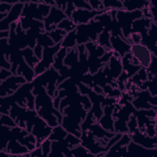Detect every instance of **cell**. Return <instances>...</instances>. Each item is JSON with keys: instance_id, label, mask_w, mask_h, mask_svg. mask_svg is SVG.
Masks as SVG:
<instances>
[{"instance_id": "obj_1", "label": "cell", "mask_w": 157, "mask_h": 157, "mask_svg": "<svg viewBox=\"0 0 157 157\" xmlns=\"http://www.w3.org/2000/svg\"><path fill=\"white\" fill-rule=\"evenodd\" d=\"M32 92L34 95V110L50 127L61 124L63 114L54 106L53 98L47 92L46 88L40 85H33Z\"/></svg>"}, {"instance_id": "obj_2", "label": "cell", "mask_w": 157, "mask_h": 157, "mask_svg": "<svg viewBox=\"0 0 157 157\" xmlns=\"http://www.w3.org/2000/svg\"><path fill=\"white\" fill-rule=\"evenodd\" d=\"M32 82H26L21 85L12 94L1 97L0 112L2 114H9L11 106L17 104L21 107L34 109V95Z\"/></svg>"}, {"instance_id": "obj_3", "label": "cell", "mask_w": 157, "mask_h": 157, "mask_svg": "<svg viewBox=\"0 0 157 157\" xmlns=\"http://www.w3.org/2000/svg\"><path fill=\"white\" fill-rule=\"evenodd\" d=\"M104 30L101 23L93 19L87 24L77 25L76 39L77 45H85L88 42H96L98 36Z\"/></svg>"}, {"instance_id": "obj_4", "label": "cell", "mask_w": 157, "mask_h": 157, "mask_svg": "<svg viewBox=\"0 0 157 157\" xmlns=\"http://www.w3.org/2000/svg\"><path fill=\"white\" fill-rule=\"evenodd\" d=\"M144 17L142 10L126 11L123 9L118 10L116 13V20L121 28L124 39H128L132 33V24L136 20Z\"/></svg>"}, {"instance_id": "obj_5", "label": "cell", "mask_w": 157, "mask_h": 157, "mask_svg": "<svg viewBox=\"0 0 157 157\" xmlns=\"http://www.w3.org/2000/svg\"><path fill=\"white\" fill-rule=\"evenodd\" d=\"M25 3L21 17H26L43 21L48 15L51 6L41 1H20Z\"/></svg>"}, {"instance_id": "obj_6", "label": "cell", "mask_w": 157, "mask_h": 157, "mask_svg": "<svg viewBox=\"0 0 157 157\" xmlns=\"http://www.w3.org/2000/svg\"><path fill=\"white\" fill-rule=\"evenodd\" d=\"M59 79L60 75L58 71L51 67L42 74L35 77L32 83L33 85H40L46 88L48 93L54 99L55 92Z\"/></svg>"}, {"instance_id": "obj_7", "label": "cell", "mask_w": 157, "mask_h": 157, "mask_svg": "<svg viewBox=\"0 0 157 157\" xmlns=\"http://www.w3.org/2000/svg\"><path fill=\"white\" fill-rule=\"evenodd\" d=\"M8 38L9 44L15 50H21L28 47L26 31L23 30L19 21L10 25Z\"/></svg>"}, {"instance_id": "obj_8", "label": "cell", "mask_w": 157, "mask_h": 157, "mask_svg": "<svg viewBox=\"0 0 157 157\" xmlns=\"http://www.w3.org/2000/svg\"><path fill=\"white\" fill-rule=\"evenodd\" d=\"M61 47V44H58L52 47H47L43 48L42 58L34 67L36 77L52 67L55 56Z\"/></svg>"}, {"instance_id": "obj_9", "label": "cell", "mask_w": 157, "mask_h": 157, "mask_svg": "<svg viewBox=\"0 0 157 157\" xmlns=\"http://www.w3.org/2000/svg\"><path fill=\"white\" fill-rule=\"evenodd\" d=\"M130 53L141 67L145 69L149 66L153 55L151 51L142 44H131Z\"/></svg>"}, {"instance_id": "obj_10", "label": "cell", "mask_w": 157, "mask_h": 157, "mask_svg": "<svg viewBox=\"0 0 157 157\" xmlns=\"http://www.w3.org/2000/svg\"><path fill=\"white\" fill-rule=\"evenodd\" d=\"M52 129L53 128L37 115L31 132L36 139V147H40L42 143L48 138Z\"/></svg>"}, {"instance_id": "obj_11", "label": "cell", "mask_w": 157, "mask_h": 157, "mask_svg": "<svg viewBox=\"0 0 157 157\" xmlns=\"http://www.w3.org/2000/svg\"><path fill=\"white\" fill-rule=\"evenodd\" d=\"M26 79L22 75L12 74L6 80L0 82V97L12 94L21 85L25 83Z\"/></svg>"}, {"instance_id": "obj_12", "label": "cell", "mask_w": 157, "mask_h": 157, "mask_svg": "<svg viewBox=\"0 0 157 157\" xmlns=\"http://www.w3.org/2000/svg\"><path fill=\"white\" fill-rule=\"evenodd\" d=\"M109 10L107 9L102 10H94L84 9H75L72 12L70 18L76 25L87 24L93 20L96 16Z\"/></svg>"}, {"instance_id": "obj_13", "label": "cell", "mask_w": 157, "mask_h": 157, "mask_svg": "<svg viewBox=\"0 0 157 157\" xmlns=\"http://www.w3.org/2000/svg\"><path fill=\"white\" fill-rule=\"evenodd\" d=\"M66 18L67 16L63 10L56 6H51L48 15L43 20L45 31L50 32L55 29L57 25Z\"/></svg>"}, {"instance_id": "obj_14", "label": "cell", "mask_w": 157, "mask_h": 157, "mask_svg": "<svg viewBox=\"0 0 157 157\" xmlns=\"http://www.w3.org/2000/svg\"><path fill=\"white\" fill-rule=\"evenodd\" d=\"M25 3L19 1L12 5L10 10L7 13V16L0 21V31H9L10 25L17 22L21 17Z\"/></svg>"}, {"instance_id": "obj_15", "label": "cell", "mask_w": 157, "mask_h": 157, "mask_svg": "<svg viewBox=\"0 0 157 157\" xmlns=\"http://www.w3.org/2000/svg\"><path fill=\"white\" fill-rule=\"evenodd\" d=\"M131 140L147 148H156V136L150 137L145 132H142L137 129L134 132L129 134Z\"/></svg>"}, {"instance_id": "obj_16", "label": "cell", "mask_w": 157, "mask_h": 157, "mask_svg": "<svg viewBox=\"0 0 157 157\" xmlns=\"http://www.w3.org/2000/svg\"><path fill=\"white\" fill-rule=\"evenodd\" d=\"M83 121L78 118L63 115L61 125L68 133L72 134L80 138L82 135L81 124Z\"/></svg>"}, {"instance_id": "obj_17", "label": "cell", "mask_w": 157, "mask_h": 157, "mask_svg": "<svg viewBox=\"0 0 157 157\" xmlns=\"http://www.w3.org/2000/svg\"><path fill=\"white\" fill-rule=\"evenodd\" d=\"M156 148H145L132 141L127 145L126 156L137 157H155L156 153Z\"/></svg>"}, {"instance_id": "obj_18", "label": "cell", "mask_w": 157, "mask_h": 157, "mask_svg": "<svg viewBox=\"0 0 157 157\" xmlns=\"http://www.w3.org/2000/svg\"><path fill=\"white\" fill-rule=\"evenodd\" d=\"M110 43L112 51L117 53L120 58L130 52L131 45L123 37L110 35Z\"/></svg>"}, {"instance_id": "obj_19", "label": "cell", "mask_w": 157, "mask_h": 157, "mask_svg": "<svg viewBox=\"0 0 157 157\" xmlns=\"http://www.w3.org/2000/svg\"><path fill=\"white\" fill-rule=\"evenodd\" d=\"M157 26L156 23L151 22L147 33L142 37L141 43L146 46L155 56H156Z\"/></svg>"}, {"instance_id": "obj_20", "label": "cell", "mask_w": 157, "mask_h": 157, "mask_svg": "<svg viewBox=\"0 0 157 157\" xmlns=\"http://www.w3.org/2000/svg\"><path fill=\"white\" fill-rule=\"evenodd\" d=\"M156 98V96H151L148 90H143L137 94V98H134V100L131 101V103L136 110L152 109L153 105L149 102L151 104L153 102L156 105V103H155L152 101V99Z\"/></svg>"}, {"instance_id": "obj_21", "label": "cell", "mask_w": 157, "mask_h": 157, "mask_svg": "<svg viewBox=\"0 0 157 157\" xmlns=\"http://www.w3.org/2000/svg\"><path fill=\"white\" fill-rule=\"evenodd\" d=\"M115 105V104L104 105L103 108L102 115L97 121L104 129L110 132H114V120L113 118V111Z\"/></svg>"}, {"instance_id": "obj_22", "label": "cell", "mask_w": 157, "mask_h": 157, "mask_svg": "<svg viewBox=\"0 0 157 157\" xmlns=\"http://www.w3.org/2000/svg\"><path fill=\"white\" fill-rule=\"evenodd\" d=\"M6 156H28L29 150L15 139H10L6 147L5 151Z\"/></svg>"}, {"instance_id": "obj_23", "label": "cell", "mask_w": 157, "mask_h": 157, "mask_svg": "<svg viewBox=\"0 0 157 157\" xmlns=\"http://www.w3.org/2000/svg\"><path fill=\"white\" fill-rule=\"evenodd\" d=\"M88 110L85 109L83 105L80 102H74L64 108L61 112L63 115H67L84 120L87 115Z\"/></svg>"}, {"instance_id": "obj_24", "label": "cell", "mask_w": 157, "mask_h": 157, "mask_svg": "<svg viewBox=\"0 0 157 157\" xmlns=\"http://www.w3.org/2000/svg\"><path fill=\"white\" fill-rule=\"evenodd\" d=\"M151 22L152 20L150 18L145 17L136 20L132 24V33H139L143 37L147 33Z\"/></svg>"}, {"instance_id": "obj_25", "label": "cell", "mask_w": 157, "mask_h": 157, "mask_svg": "<svg viewBox=\"0 0 157 157\" xmlns=\"http://www.w3.org/2000/svg\"><path fill=\"white\" fill-rule=\"evenodd\" d=\"M151 1L142 0L122 1L123 9L126 11L142 10L150 5Z\"/></svg>"}, {"instance_id": "obj_26", "label": "cell", "mask_w": 157, "mask_h": 157, "mask_svg": "<svg viewBox=\"0 0 157 157\" xmlns=\"http://www.w3.org/2000/svg\"><path fill=\"white\" fill-rule=\"evenodd\" d=\"M78 52L76 47L68 49L67 52L64 59V65L72 67L76 65L78 62Z\"/></svg>"}, {"instance_id": "obj_27", "label": "cell", "mask_w": 157, "mask_h": 157, "mask_svg": "<svg viewBox=\"0 0 157 157\" xmlns=\"http://www.w3.org/2000/svg\"><path fill=\"white\" fill-rule=\"evenodd\" d=\"M77 45L76 31L75 29L73 31L66 33L61 42V47H64L67 49H71L76 47Z\"/></svg>"}, {"instance_id": "obj_28", "label": "cell", "mask_w": 157, "mask_h": 157, "mask_svg": "<svg viewBox=\"0 0 157 157\" xmlns=\"http://www.w3.org/2000/svg\"><path fill=\"white\" fill-rule=\"evenodd\" d=\"M18 21L22 29L25 31L35 26H39L44 28V24L43 21L36 20L31 18L21 17Z\"/></svg>"}, {"instance_id": "obj_29", "label": "cell", "mask_w": 157, "mask_h": 157, "mask_svg": "<svg viewBox=\"0 0 157 157\" xmlns=\"http://www.w3.org/2000/svg\"><path fill=\"white\" fill-rule=\"evenodd\" d=\"M20 52L26 63L34 69L35 66L39 63V59L35 56L33 49L30 47H26V48L20 50Z\"/></svg>"}, {"instance_id": "obj_30", "label": "cell", "mask_w": 157, "mask_h": 157, "mask_svg": "<svg viewBox=\"0 0 157 157\" xmlns=\"http://www.w3.org/2000/svg\"><path fill=\"white\" fill-rule=\"evenodd\" d=\"M67 50L66 48L61 47L59 50L56 53L54 58V63L52 67L58 71H59L64 67L63 61L64 57L67 52Z\"/></svg>"}, {"instance_id": "obj_31", "label": "cell", "mask_w": 157, "mask_h": 157, "mask_svg": "<svg viewBox=\"0 0 157 157\" xmlns=\"http://www.w3.org/2000/svg\"><path fill=\"white\" fill-rule=\"evenodd\" d=\"M110 33L109 31L104 29L98 36V38L96 42L97 44L104 47L106 51L112 50L110 43Z\"/></svg>"}, {"instance_id": "obj_32", "label": "cell", "mask_w": 157, "mask_h": 157, "mask_svg": "<svg viewBox=\"0 0 157 157\" xmlns=\"http://www.w3.org/2000/svg\"><path fill=\"white\" fill-rule=\"evenodd\" d=\"M68 132L62 127L61 124L53 128L52 131L48 137V139L51 141L61 140L64 139L67 135Z\"/></svg>"}, {"instance_id": "obj_33", "label": "cell", "mask_w": 157, "mask_h": 157, "mask_svg": "<svg viewBox=\"0 0 157 157\" xmlns=\"http://www.w3.org/2000/svg\"><path fill=\"white\" fill-rule=\"evenodd\" d=\"M11 128L6 125H1L0 136V150L5 151L10 140V131Z\"/></svg>"}, {"instance_id": "obj_34", "label": "cell", "mask_w": 157, "mask_h": 157, "mask_svg": "<svg viewBox=\"0 0 157 157\" xmlns=\"http://www.w3.org/2000/svg\"><path fill=\"white\" fill-rule=\"evenodd\" d=\"M47 33L48 35L50 37V38L53 40L55 44H61V41L63 40V38L67 33L65 31L58 28H56L52 31Z\"/></svg>"}, {"instance_id": "obj_35", "label": "cell", "mask_w": 157, "mask_h": 157, "mask_svg": "<svg viewBox=\"0 0 157 157\" xmlns=\"http://www.w3.org/2000/svg\"><path fill=\"white\" fill-rule=\"evenodd\" d=\"M77 25L73 22V21L70 18H66L63 19L58 25L56 28L63 29L66 33L73 31L75 29Z\"/></svg>"}, {"instance_id": "obj_36", "label": "cell", "mask_w": 157, "mask_h": 157, "mask_svg": "<svg viewBox=\"0 0 157 157\" xmlns=\"http://www.w3.org/2000/svg\"><path fill=\"white\" fill-rule=\"evenodd\" d=\"M83 155H89V156H94L93 155L90 153V151L86 148L82 146L81 144L72 148H71L68 152V156H83Z\"/></svg>"}, {"instance_id": "obj_37", "label": "cell", "mask_w": 157, "mask_h": 157, "mask_svg": "<svg viewBox=\"0 0 157 157\" xmlns=\"http://www.w3.org/2000/svg\"><path fill=\"white\" fill-rule=\"evenodd\" d=\"M104 9L107 10H120L123 9L122 1L104 0L102 1Z\"/></svg>"}, {"instance_id": "obj_38", "label": "cell", "mask_w": 157, "mask_h": 157, "mask_svg": "<svg viewBox=\"0 0 157 157\" xmlns=\"http://www.w3.org/2000/svg\"><path fill=\"white\" fill-rule=\"evenodd\" d=\"M148 79L151 80L153 78H156V71H157V57L156 56L153 55L151 61L149 65V66L146 69Z\"/></svg>"}, {"instance_id": "obj_39", "label": "cell", "mask_w": 157, "mask_h": 157, "mask_svg": "<svg viewBox=\"0 0 157 157\" xmlns=\"http://www.w3.org/2000/svg\"><path fill=\"white\" fill-rule=\"evenodd\" d=\"M1 125H6L10 128L17 126L15 120L10 116L9 114L1 113Z\"/></svg>"}, {"instance_id": "obj_40", "label": "cell", "mask_w": 157, "mask_h": 157, "mask_svg": "<svg viewBox=\"0 0 157 157\" xmlns=\"http://www.w3.org/2000/svg\"><path fill=\"white\" fill-rule=\"evenodd\" d=\"M40 147L42 148L43 156H48L51 150V140L47 139L42 143Z\"/></svg>"}, {"instance_id": "obj_41", "label": "cell", "mask_w": 157, "mask_h": 157, "mask_svg": "<svg viewBox=\"0 0 157 157\" xmlns=\"http://www.w3.org/2000/svg\"><path fill=\"white\" fill-rule=\"evenodd\" d=\"M75 9H84L92 10L88 1H77L72 2Z\"/></svg>"}, {"instance_id": "obj_42", "label": "cell", "mask_w": 157, "mask_h": 157, "mask_svg": "<svg viewBox=\"0 0 157 157\" xmlns=\"http://www.w3.org/2000/svg\"><path fill=\"white\" fill-rule=\"evenodd\" d=\"M88 2L90 4L92 10H104L102 1L91 0V1H88Z\"/></svg>"}, {"instance_id": "obj_43", "label": "cell", "mask_w": 157, "mask_h": 157, "mask_svg": "<svg viewBox=\"0 0 157 157\" xmlns=\"http://www.w3.org/2000/svg\"><path fill=\"white\" fill-rule=\"evenodd\" d=\"M12 7V4L0 1V13H7Z\"/></svg>"}, {"instance_id": "obj_44", "label": "cell", "mask_w": 157, "mask_h": 157, "mask_svg": "<svg viewBox=\"0 0 157 157\" xmlns=\"http://www.w3.org/2000/svg\"><path fill=\"white\" fill-rule=\"evenodd\" d=\"M1 68L6 69L8 70H10L11 68V63L6 58V57L2 54L1 56Z\"/></svg>"}, {"instance_id": "obj_45", "label": "cell", "mask_w": 157, "mask_h": 157, "mask_svg": "<svg viewBox=\"0 0 157 157\" xmlns=\"http://www.w3.org/2000/svg\"><path fill=\"white\" fill-rule=\"evenodd\" d=\"M75 9V7H74L73 2H71V1H67V6H66V9L64 10V13H65L66 15L67 16V17L71 18V16Z\"/></svg>"}, {"instance_id": "obj_46", "label": "cell", "mask_w": 157, "mask_h": 157, "mask_svg": "<svg viewBox=\"0 0 157 157\" xmlns=\"http://www.w3.org/2000/svg\"><path fill=\"white\" fill-rule=\"evenodd\" d=\"M12 75V72L10 70L4 69V68H1L0 71V82H2L6 78H7L9 77Z\"/></svg>"}, {"instance_id": "obj_47", "label": "cell", "mask_w": 157, "mask_h": 157, "mask_svg": "<svg viewBox=\"0 0 157 157\" xmlns=\"http://www.w3.org/2000/svg\"><path fill=\"white\" fill-rule=\"evenodd\" d=\"M29 156H43L41 147H36L34 150L30 151L29 153Z\"/></svg>"}, {"instance_id": "obj_48", "label": "cell", "mask_w": 157, "mask_h": 157, "mask_svg": "<svg viewBox=\"0 0 157 157\" xmlns=\"http://www.w3.org/2000/svg\"><path fill=\"white\" fill-rule=\"evenodd\" d=\"M55 6L56 7H58L59 9H61V10H63L64 12L65 9H66V6H67V1H55Z\"/></svg>"}]
</instances>
